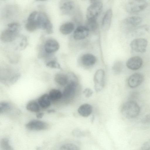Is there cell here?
I'll list each match as a JSON object with an SVG mask.
<instances>
[{
	"label": "cell",
	"instance_id": "6da1fadb",
	"mask_svg": "<svg viewBox=\"0 0 150 150\" xmlns=\"http://www.w3.org/2000/svg\"><path fill=\"white\" fill-rule=\"evenodd\" d=\"M8 27V28L3 30L0 35L1 40L4 42L14 40L18 35L21 29L20 25L16 22L9 23Z\"/></svg>",
	"mask_w": 150,
	"mask_h": 150
},
{
	"label": "cell",
	"instance_id": "7a4b0ae2",
	"mask_svg": "<svg viewBox=\"0 0 150 150\" xmlns=\"http://www.w3.org/2000/svg\"><path fill=\"white\" fill-rule=\"evenodd\" d=\"M121 111L122 115L126 118L133 119L139 115L140 108L137 103L130 100L125 102L122 105Z\"/></svg>",
	"mask_w": 150,
	"mask_h": 150
},
{
	"label": "cell",
	"instance_id": "3957f363",
	"mask_svg": "<svg viewBox=\"0 0 150 150\" xmlns=\"http://www.w3.org/2000/svg\"><path fill=\"white\" fill-rule=\"evenodd\" d=\"M35 21L38 28L45 30L48 34L52 33L53 25L49 18L45 13L42 12L38 13Z\"/></svg>",
	"mask_w": 150,
	"mask_h": 150
},
{
	"label": "cell",
	"instance_id": "277c9868",
	"mask_svg": "<svg viewBox=\"0 0 150 150\" xmlns=\"http://www.w3.org/2000/svg\"><path fill=\"white\" fill-rule=\"evenodd\" d=\"M147 6L145 0H131L126 4L125 9L129 13L136 14L143 11Z\"/></svg>",
	"mask_w": 150,
	"mask_h": 150
},
{
	"label": "cell",
	"instance_id": "5b68a950",
	"mask_svg": "<svg viewBox=\"0 0 150 150\" xmlns=\"http://www.w3.org/2000/svg\"><path fill=\"white\" fill-rule=\"evenodd\" d=\"M78 88L79 84L77 78L69 80L64 89L62 93V97L67 100H71L73 98Z\"/></svg>",
	"mask_w": 150,
	"mask_h": 150
},
{
	"label": "cell",
	"instance_id": "8992f818",
	"mask_svg": "<svg viewBox=\"0 0 150 150\" xmlns=\"http://www.w3.org/2000/svg\"><path fill=\"white\" fill-rule=\"evenodd\" d=\"M75 4L73 0H61L59 4V8L63 14L68 15L74 14L76 11Z\"/></svg>",
	"mask_w": 150,
	"mask_h": 150
},
{
	"label": "cell",
	"instance_id": "52a82bcc",
	"mask_svg": "<svg viewBox=\"0 0 150 150\" xmlns=\"http://www.w3.org/2000/svg\"><path fill=\"white\" fill-rule=\"evenodd\" d=\"M94 82L96 92L102 90L105 84V72L103 69H99L96 71L94 77Z\"/></svg>",
	"mask_w": 150,
	"mask_h": 150
},
{
	"label": "cell",
	"instance_id": "ba28073f",
	"mask_svg": "<svg viewBox=\"0 0 150 150\" xmlns=\"http://www.w3.org/2000/svg\"><path fill=\"white\" fill-rule=\"evenodd\" d=\"M102 8V2L91 4L87 10L86 16L87 20L96 19L101 12Z\"/></svg>",
	"mask_w": 150,
	"mask_h": 150
},
{
	"label": "cell",
	"instance_id": "9c48e42d",
	"mask_svg": "<svg viewBox=\"0 0 150 150\" xmlns=\"http://www.w3.org/2000/svg\"><path fill=\"white\" fill-rule=\"evenodd\" d=\"M148 42L144 38H140L134 39L130 43V47L132 50L138 52L144 53L145 52Z\"/></svg>",
	"mask_w": 150,
	"mask_h": 150
},
{
	"label": "cell",
	"instance_id": "30bf717a",
	"mask_svg": "<svg viewBox=\"0 0 150 150\" xmlns=\"http://www.w3.org/2000/svg\"><path fill=\"white\" fill-rule=\"evenodd\" d=\"M142 18L139 16H132L127 17L122 22L123 26L130 32L132 29L138 26L142 22Z\"/></svg>",
	"mask_w": 150,
	"mask_h": 150
},
{
	"label": "cell",
	"instance_id": "8fae6325",
	"mask_svg": "<svg viewBox=\"0 0 150 150\" xmlns=\"http://www.w3.org/2000/svg\"><path fill=\"white\" fill-rule=\"evenodd\" d=\"M144 77L141 73H136L131 75L128 78L127 82L131 88H135L140 86L143 82Z\"/></svg>",
	"mask_w": 150,
	"mask_h": 150
},
{
	"label": "cell",
	"instance_id": "7c38bea8",
	"mask_svg": "<svg viewBox=\"0 0 150 150\" xmlns=\"http://www.w3.org/2000/svg\"><path fill=\"white\" fill-rule=\"evenodd\" d=\"M26 128L31 130L40 131L45 130L47 127L46 123L38 120H33L28 123L25 125Z\"/></svg>",
	"mask_w": 150,
	"mask_h": 150
},
{
	"label": "cell",
	"instance_id": "4fadbf2b",
	"mask_svg": "<svg viewBox=\"0 0 150 150\" xmlns=\"http://www.w3.org/2000/svg\"><path fill=\"white\" fill-rule=\"evenodd\" d=\"M143 60L141 57L135 56L129 58L126 62V66L129 69L133 70L139 69L143 65Z\"/></svg>",
	"mask_w": 150,
	"mask_h": 150
},
{
	"label": "cell",
	"instance_id": "5bb4252c",
	"mask_svg": "<svg viewBox=\"0 0 150 150\" xmlns=\"http://www.w3.org/2000/svg\"><path fill=\"white\" fill-rule=\"evenodd\" d=\"M59 45L58 42L53 39L47 40L44 45V50L47 54H51L57 51L59 49Z\"/></svg>",
	"mask_w": 150,
	"mask_h": 150
},
{
	"label": "cell",
	"instance_id": "9a60e30c",
	"mask_svg": "<svg viewBox=\"0 0 150 150\" xmlns=\"http://www.w3.org/2000/svg\"><path fill=\"white\" fill-rule=\"evenodd\" d=\"M89 31L85 26L80 25L77 27L73 34V37L77 40L84 39L88 36Z\"/></svg>",
	"mask_w": 150,
	"mask_h": 150
},
{
	"label": "cell",
	"instance_id": "2e32d148",
	"mask_svg": "<svg viewBox=\"0 0 150 150\" xmlns=\"http://www.w3.org/2000/svg\"><path fill=\"white\" fill-rule=\"evenodd\" d=\"M112 16V9H108L104 15L102 21L101 26L103 30H106L109 29L110 25Z\"/></svg>",
	"mask_w": 150,
	"mask_h": 150
},
{
	"label": "cell",
	"instance_id": "e0dca14e",
	"mask_svg": "<svg viewBox=\"0 0 150 150\" xmlns=\"http://www.w3.org/2000/svg\"><path fill=\"white\" fill-rule=\"evenodd\" d=\"M96 61V57L90 54H83L81 57V61L82 64L87 66H90L94 65Z\"/></svg>",
	"mask_w": 150,
	"mask_h": 150
},
{
	"label": "cell",
	"instance_id": "ac0fdd59",
	"mask_svg": "<svg viewBox=\"0 0 150 150\" xmlns=\"http://www.w3.org/2000/svg\"><path fill=\"white\" fill-rule=\"evenodd\" d=\"M148 27L146 25L137 26L132 29L130 32L134 37L140 36L144 35L148 31Z\"/></svg>",
	"mask_w": 150,
	"mask_h": 150
},
{
	"label": "cell",
	"instance_id": "d6986e66",
	"mask_svg": "<svg viewBox=\"0 0 150 150\" xmlns=\"http://www.w3.org/2000/svg\"><path fill=\"white\" fill-rule=\"evenodd\" d=\"M92 111V107L88 104H84L81 105L78 109V113L83 117L89 116Z\"/></svg>",
	"mask_w": 150,
	"mask_h": 150
},
{
	"label": "cell",
	"instance_id": "ffe728a7",
	"mask_svg": "<svg viewBox=\"0 0 150 150\" xmlns=\"http://www.w3.org/2000/svg\"><path fill=\"white\" fill-rule=\"evenodd\" d=\"M51 101L48 94H45L39 98L38 103L42 108H46L50 106Z\"/></svg>",
	"mask_w": 150,
	"mask_h": 150
},
{
	"label": "cell",
	"instance_id": "44dd1931",
	"mask_svg": "<svg viewBox=\"0 0 150 150\" xmlns=\"http://www.w3.org/2000/svg\"><path fill=\"white\" fill-rule=\"evenodd\" d=\"M74 26L71 22H67L62 25L59 28V30L62 34L67 35L71 33L74 30Z\"/></svg>",
	"mask_w": 150,
	"mask_h": 150
},
{
	"label": "cell",
	"instance_id": "7402d4cb",
	"mask_svg": "<svg viewBox=\"0 0 150 150\" xmlns=\"http://www.w3.org/2000/svg\"><path fill=\"white\" fill-rule=\"evenodd\" d=\"M54 80L59 85L64 86L68 83L69 78L67 75L62 73H58L55 76Z\"/></svg>",
	"mask_w": 150,
	"mask_h": 150
},
{
	"label": "cell",
	"instance_id": "603a6c76",
	"mask_svg": "<svg viewBox=\"0 0 150 150\" xmlns=\"http://www.w3.org/2000/svg\"><path fill=\"white\" fill-rule=\"evenodd\" d=\"M49 96L51 101L59 100L62 97V93L59 90L53 89L51 90L49 93Z\"/></svg>",
	"mask_w": 150,
	"mask_h": 150
},
{
	"label": "cell",
	"instance_id": "cb8c5ba5",
	"mask_svg": "<svg viewBox=\"0 0 150 150\" xmlns=\"http://www.w3.org/2000/svg\"><path fill=\"white\" fill-rule=\"evenodd\" d=\"M89 31H94L98 28V24L96 19L87 20L85 26Z\"/></svg>",
	"mask_w": 150,
	"mask_h": 150
},
{
	"label": "cell",
	"instance_id": "d4e9b609",
	"mask_svg": "<svg viewBox=\"0 0 150 150\" xmlns=\"http://www.w3.org/2000/svg\"><path fill=\"white\" fill-rule=\"evenodd\" d=\"M26 108L28 110L33 112H38L40 110L39 104L34 101L29 102L26 105Z\"/></svg>",
	"mask_w": 150,
	"mask_h": 150
},
{
	"label": "cell",
	"instance_id": "484cf974",
	"mask_svg": "<svg viewBox=\"0 0 150 150\" xmlns=\"http://www.w3.org/2000/svg\"><path fill=\"white\" fill-rule=\"evenodd\" d=\"M25 28L27 30L33 32L38 28L35 20L34 21H27L25 25Z\"/></svg>",
	"mask_w": 150,
	"mask_h": 150
},
{
	"label": "cell",
	"instance_id": "4316f807",
	"mask_svg": "<svg viewBox=\"0 0 150 150\" xmlns=\"http://www.w3.org/2000/svg\"><path fill=\"white\" fill-rule=\"evenodd\" d=\"M0 147L3 150H12L13 149L9 144V140L6 138H2L0 142Z\"/></svg>",
	"mask_w": 150,
	"mask_h": 150
},
{
	"label": "cell",
	"instance_id": "83f0119b",
	"mask_svg": "<svg viewBox=\"0 0 150 150\" xmlns=\"http://www.w3.org/2000/svg\"><path fill=\"white\" fill-rule=\"evenodd\" d=\"M11 106L8 103L5 102H2L0 103V113L7 112L11 110Z\"/></svg>",
	"mask_w": 150,
	"mask_h": 150
},
{
	"label": "cell",
	"instance_id": "f1b7e54d",
	"mask_svg": "<svg viewBox=\"0 0 150 150\" xmlns=\"http://www.w3.org/2000/svg\"><path fill=\"white\" fill-rule=\"evenodd\" d=\"M123 64L120 61H117L114 64L112 67V70L116 74H119L122 71L123 68Z\"/></svg>",
	"mask_w": 150,
	"mask_h": 150
},
{
	"label": "cell",
	"instance_id": "f546056e",
	"mask_svg": "<svg viewBox=\"0 0 150 150\" xmlns=\"http://www.w3.org/2000/svg\"><path fill=\"white\" fill-rule=\"evenodd\" d=\"M60 149L64 150H79V147L73 143H67L64 144L60 147Z\"/></svg>",
	"mask_w": 150,
	"mask_h": 150
},
{
	"label": "cell",
	"instance_id": "4dcf8cb0",
	"mask_svg": "<svg viewBox=\"0 0 150 150\" xmlns=\"http://www.w3.org/2000/svg\"><path fill=\"white\" fill-rule=\"evenodd\" d=\"M141 123L145 127H150V113L146 115L142 119Z\"/></svg>",
	"mask_w": 150,
	"mask_h": 150
},
{
	"label": "cell",
	"instance_id": "1f68e13d",
	"mask_svg": "<svg viewBox=\"0 0 150 150\" xmlns=\"http://www.w3.org/2000/svg\"><path fill=\"white\" fill-rule=\"evenodd\" d=\"M46 66L52 68L61 69L60 64L55 61L52 60L49 62L47 63Z\"/></svg>",
	"mask_w": 150,
	"mask_h": 150
},
{
	"label": "cell",
	"instance_id": "d6a6232c",
	"mask_svg": "<svg viewBox=\"0 0 150 150\" xmlns=\"http://www.w3.org/2000/svg\"><path fill=\"white\" fill-rule=\"evenodd\" d=\"M83 93L86 97L89 98L92 95L93 91L89 88H86L84 90Z\"/></svg>",
	"mask_w": 150,
	"mask_h": 150
},
{
	"label": "cell",
	"instance_id": "836d02e7",
	"mask_svg": "<svg viewBox=\"0 0 150 150\" xmlns=\"http://www.w3.org/2000/svg\"><path fill=\"white\" fill-rule=\"evenodd\" d=\"M72 134L74 136L76 137H81L83 135V133L81 131L78 129H74L72 132Z\"/></svg>",
	"mask_w": 150,
	"mask_h": 150
},
{
	"label": "cell",
	"instance_id": "e575fe53",
	"mask_svg": "<svg viewBox=\"0 0 150 150\" xmlns=\"http://www.w3.org/2000/svg\"><path fill=\"white\" fill-rule=\"evenodd\" d=\"M141 149L150 150V139L144 143L142 145Z\"/></svg>",
	"mask_w": 150,
	"mask_h": 150
},
{
	"label": "cell",
	"instance_id": "d590c367",
	"mask_svg": "<svg viewBox=\"0 0 150 150\" xmlns=\"http://www.w3.org/2000/svg\"><path fill=\"white\" fill-rule=\"evenodd\" d=\"M91 4L102 2V0H90Z\"/></svg>",
	"mask_w": 150,
	"mask_h": 150
},
{
	"label": "cell",
	"instance_id": "8d00e7d4",
	"mask_svg": "<svg viewBox=\"0 0 150 150\" xmlns=\"http://www.w3.org/2000/svg\"><path fill=\"white\" fill-rule=\"evenodd\" d=\"M44 115V113L43 112H40L38 113L36 116L38 118H42Z\"/></svg>",
	"mask_w": 150,
	"mask_h": 150
},
{
	"label": "cell",
	"instance_id": "74e56055",
	"mask_svg": "<svg viewBox=\"0 0 150 150\" xmlns=\"http://www.w3.org/2000/svg\"><path fill=\"white\" fill-rule=\"evenodd\" d=\"M54 112V110H50L48 111V112L49 113L53 112Z\"/></svg>",
	"mask_w": 150,
	"mask_h": 150
},
{
	"label": "cell",
	"instance_id": "f35d334b",
	"mask_svg": "<svg viewBox=\"0 0 150 150\" xmlns=\"http://www.w3.org/2000/svg\"><path fill=\"white\" fill-rule=\"evenodd\" d=\"M37 1H45L47 0H35Z\"/></svg>",
	"mask_w": 150,
	"mask_h": 150
}]
</instances>
